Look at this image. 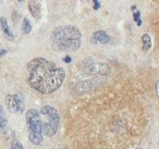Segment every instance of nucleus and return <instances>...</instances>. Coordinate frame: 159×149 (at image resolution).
Listing matches in <instances>:
<instances>
[{
	"label": "nucleus",
	"instance_id": "obj_12",
	"mask_svg": "<svg viewBox=\"0 0 159 149\" xmlns=\"http://www.w3.org/2000/svg\"><path fill=\"white\" fill-rule=\"evenodd\" d=\"M32 30V26H31V23L29 21V19L27 17H25L24 21H23V24H22V31L24 34H29Z\"/></svg>",
	"mask_w": 159,
	"mask_h": 149
},
{
	"label": "nucleus",
	"instance_id": "obj_9",
	"mask_svg": "<svg viewBox=\"0 0 159 149\" xmlns=\"http://www.w3.org/2000/svg\"><path fill=\"white\" fill-rule=\"evenodd\" d=\"M28 8H29V11H30L33 17H35V18L39 17L40 8H39V5L38 3H36L35 1H30V3L28 5Z\"/></svg>",
	"mask_w": 159,
	"mask_h": 149
},
{
	"label": "nucleus",
	"instance_id": "obj_14",
	"mask_svg": "<svg viewBox=\"0 0 159 149\" xmlns=\"http://www.w3.org/2000/svg\"><path fill=\"white\" fill-rule=\"evenodd\" d=\"M11 149H24V147L20 142H14L11 144Z\"/></svg>",
	"mask_w": 159,
	"mask_h": 149
},
{
	"label": "nucleus",
	"instance_id": "obj_6",
	"mask_svg": "<svg viewBox=\"0 0 159 149\" xmlns=\"http://www.w3.org/2000/svg\"><path fill=\"white\" fill-rule=\"evenodd\" d=\"M88 72L90 73H98V74H109L111 71V68L108 65L104 64V63H92L88 66L87 68Z\"/></svg>",
	"mask_w": 159,
	"mask_h": 149
},
{
	"label": "nucleus",
	"instance_id": "obj_1",
	"mask_svg": "<svg viewBox=\"0 0 159 149\" xmlns=\"http://www.w3.org/2000/svg\"><path fill=\"white\" fill-rule=\"evenodd\" d=\"M28 84L42 94H50L57 90L66 78L64 68L42 57L31 60L27 64Z\"/></svg>",
	"mask_w": 159,
	"mask_h": 149
},
{
	"label": "nucleus",
	"instance_id": "obj_2",
	"mask_svg": "<svg viewBox=\"0 0 159 149\" xmlns=\"http://www.w3.org/2000/svg\"><path fill=\"white\" fill-rule=\"evenodd\" d=\"M51 44L58 52H75L82 44V33L74 26L56 27L51 36Z\"/></svg>",
	"mask_w": 159,
	"mask_h": 149
},
{
	"label": "nucleus",
	"instance_id": "obj_4",
	"mask_svg": "<svg viewBox=\"0 0 159 149\" xmlns=\"http://www.w3.org/2000/svg\"><path fill=\"white\" fill-rule=\"evenodd\" d=\"M40 114L46 118V121L42 122V131L46 136L52 137L55 135L59 128L60 117L57 110L50 105H45L41 108Z\"/></svg>",
	"mask_w": 159,
	"mask_h": 149
},
{
	"label": "nucleus",
	"instance_id": "obj_13",
	"mask_svg": "<svg viewBox=\"0 0 159 149\" xmlns=\"http://www.w3.org/2000/svg\"><path fill=\"white\" fill-rule=\"evenodd\" d=\"M7 126V119L5 117L4 110L2 106L0 105V128H4Z\"/></svg>",
	"mask_w": 159,
	"mask_h": 149
},
{
	"label": "nucleus",
	"instance_id": "obj_19",
	"mask_svg": "<svg viewBox=\"0 0 159 149\" xmlns=\"http://www.w3.org/2000/svg\"><path fill=\"white\" fill-rule=\"evenodd\" d=\"M19 1H20V2H22V1H24V0H19Z\"/></svg>",
	"mask_w": 159,
	"mask_h": 149
},
{
	"label": "nucleus",
	"instance_id": "obj_20",
	"mask_svg": "<svg viewBox=\"0 0 159 149\" xmlns=\"http://www.w3.org/2000/svg\"><path fill=\"white\" fill-rule=\"evenodd\" d=\"M136 149H142V148H139H139H136Z\"/></svg>",
	"mask_w": 159,
	"mask_h": 149
},
{
	"label": "nucleus",
	"instance_id": "obj_10",
	"mask_svg": "<svg viewBox=\"0 0 159 149\" xmlns=\"http://www.w3.org/2000/svg\"><path fill=\"white\" fill-rule=\"evenodd\" d=\"M141 41H142V50L144 52H147L151 49L152 47V40L151 37L148 34H144L141 37Z\"/></svg>",
	"mask_w": 159,
	"mask_h": 149
},
{
	"label": "nucleus",
	"instance_id": "obj_17",
	"mask_svg": "<svg viewBox=\"0 0 159 149\" xmlns=\"http://www.w3.org/2000/svg\"><path fill=\"white\" fill-rule=\"evenodd\" d=\"M64 61H65L66 63H70V62H71V58H70V56L66 55V56L64 58Z\"/></svg>",
	"mask_w": 159,
	"mask_h": 149
},
{
	"label": "nucleus",
	"instance_id": "obj_15",
	"mask_svg": "<svg viewBox=\"0 0 159 149\" xmlns=\"http://www.w3.org/2000/svg\"><path fill=\"white\" fill-rule=\"evenodd\" d=\"M99 8H100V3H99V1H98V0H94V9H95L96 11H98V10H99Z\"/></svg>",
	"mask_w": 159,
	"mask_h": 149
},
{
	"label": "nucleus",
	"instance_id": "obj_11",
	"mask_svg": "<svg viewBox=\"0 0 159 149\" xmlns=\"http://www.w3.org/2000/svg\"><path fill=\"white\" fill-rule=\"evenodd\" d=\"M131 11L133 12V19H134V21L136 22L138 26H140L142 25V21L140 19V12H139V11L137 10L136 6H132L131 7Z\"/></svg>",
	"mask_w": 159,
	"mask_h": 149
},
{
	"label": "nucleus",
	"instance_id": "obj_3",
	"mask_svg": "<svg viewBox=\"0 0 159 149\" xmlns=\"http://www.w3.org/2000/svg\"><path fill=\"white\" fill-rule=\"evenodd\" d=\"M26 123L28 127V137L33 144L39 145L42 142V122L39 112L30 109L26 114Z\"/></svg>",
	"mask_w": 159,
	"mask_h": 149
},
{
	"label": "nucleus",
	"instance_id": "obj_18",
	"mask_svg": "<svg viewBox=\"0 0 159 149\" xmlns=\"http://www.w3.org/2000/svg\"><path fill=\"white\" fill-rule=\"evenodd\" d=\"M7 54V51L6 50H1L0 51V57H2L3 55H5Z\"/></svg>",
	"mask_w": 159,
	"mask_h": 149
},
{
	"label": "nucleus",
	"instance_id": "obj_5",
	"mask_svg": "<svg viewBox=\"0 0 159 149\" xmlns=\"http://www.w3.org/2000/svg\"><path fill=\"white\" fill-rule=\"evenodd\" d=\"M6 104H7L9 111L12 114H21L24 113L25 103H24V100L22 96L19 94L8 95L6 97Z\"/></svg>",
	"mask_w": 159,
	"mask_h": 149
},
{
	"label": "nucleus",
	"instance_id": "obj_16",
	"mask_svg": "<svg viewBox=\"0 0 159 149\" xmlns=\"http://www.w3.org/2000/svg\"><path fill=\"white\" fill-rule=\"evenodd\" d=\"M155 93H156V96L159 100V79L158 81L156 82V85H155Z\"/></svg>",
	"mask_w": 159,
	"mask_h": 149
},
{
	"label": "nucleus",
	"instance_id": "obj_8",
	"mask_svg": "<svg viewBox=\"0 0 159 149\" xmlns=\"http://www.w3.org/2000/svg\"><path fill=\"white\" fill-rule=\"evenodd\" d=\"M0 29L3 31V33L5 34V36L7 38H9V39L14 38V34L11 31V29L10 28L8 22H7L5 17H0Z\"/></svg>",
	"mask_w": 159,
	"mask_h": 149
},
{
	"label": "nucleus",
	"instance_id": "obj_7",
	"mask_svg": "<svg viewBox=\"0 0 159 149\" xmlns=\"http://www.w3.org/2000/svg\"><path fill=\"white\" fill-rule=\"evenodd\" d=\"M91 40L94 43L99 42V43H102V44H107L110 41V37L107 35V33L105 31L98 30V31H96L93 34Z\"/></svg>",
	"mask_w": 159,
	"mask_h": 149
}]
</instances>
